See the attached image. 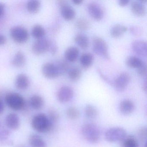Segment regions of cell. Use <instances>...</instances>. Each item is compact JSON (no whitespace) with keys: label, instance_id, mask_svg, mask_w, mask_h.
<instances>
[{"label":"cell","instance_id":"obj_1","mask_svg":"<svg viewBox=\"0 0 147 147\" xmlns=\"http://www.w3.org/2000/svg\"><path fill=\"white\" fill-rule=\"evenodd\" d=\"M32 128L39 133H47L53 129L54 125L50 121L47 115L39 113L34 115L31 122Z\"/></svg>","mask_w":147,"mask_h":147},{"label":"cell","instance_id":"obj_2","mask_svg":"<svg viewBox=\"0 0 147 147\" xmlns=\"http://www.w3.org/2000/svg\"><path fill=\"white\" fill-rule=\"evenodd\" d=\"M82 132L84 138L91 143H97L100 139V131L93 123H85L82 128Z\"/></svg>","mask_w":147,"mask_h":147},{"label":"cell","instance_id":"obj_3","mask_svg":"<svg viewBox=\"0 0 147 147\" xmlns=\"http://www.w3.org/2000/svg\"><path fill=\"white\" fill-rule=\"evenodd\" d=\"M6 105L12 110L19 111L23 110L26 106L24 97L19 94L11 92L7 94L5 98Z\"/></svg>","mask_w":147,"mask_h":147},{"label":"cell","instance_id":"obj_4","mask_svg":"<svg viewBox=\"0 0 147 147\" xmlns=\"http://www.w3.org/2000/svg\"><path fill=\"white\" fill-rule=\"evenodd\" d=\"M92 49L94 52L100 57L110 59L108 46L106 42L101 38L94 36L92 38Z\"/></svg>","mask_w":147,"mask_h":147},{"label":"cell","instance_id":"obj_5","mask_svg":"<svg viewBox=\"0 0 147 147\" xmlns=\"http://www.w3.org/2000/svg\"><path fill=\"white\" fill-rule=\"evenodd\" d=\"M127 137L126 131L121 127L110 128L105 133L106 140L110 142L123 141Z\"/></svg>","mask_w":147,"mask_h":147},{"label":"cell","instance_id":"obj_6","mask_svg":"<svg viewBox=\"0 0 147 147\" xmlns=\"http://www.w3.org/2000/svg\"><path fill=\"white\" fill-rule=\"evenodd\" d=\"M10 35L14 41L18 43H24L29 38L28 31L25 28L20 26L12 27L10 31Z\"/></svg>","mask_w":147,"mask_h":147},{"label":"cell","instance_id":"obj_7","mask_svg":"<svg viewBox=\"0 0 147 147\" xmlns=\"http://www.w3.org/2000/svg\"><path fill=\"white\" fill-rule=\"evenodd\" d=\"M52 43L51 40L46 38L38 39L32 45V52L37 55H43L47 51H50Z\"/></svg>","mask_w":147,"mask_h":147},{"label":"cell","instance_id":"obj_8","mask_svg":"<svg viewBox=\"0 0 147 147\" xmlns=\"http://www.w3.org/2000/svg\"><path fill=\"white\" fill-rule=\"evenodd\" d=\"M87 9L89 15L94 20L100 21L104 17V11L102 7L96 2L88 3L87 6Z\"/></svg>","mask_w":147,"mask_h":147},{"label":"cell","instance_id":"obj_9","mask_svg":"<svg viewBox=\"0 0 147 147\" xmlns=\"http://www.w3.org/2000/svg\"><path fill=\"white\" fill-rule=\"evenodd\" d=\"M130 80L129 75L127 73H122L116 78L113 84L118 92H123L127 87Z\"/></svg>","mask_w":147,"mask_h":147},{"label":"cell","instance_id":"obj_10","mask_svg":"<svg viewBox=\"0 0 147 147\" xmlns=\"http://www.w3.org/2000/svg\"><path fill=\"white\" fill-rule=\"evenodd\" d=\"M43 75L48 79H54L60 76L55 64L48 62L44 63L42 68Z\"/></svg>","mask_w":147,"mask_h":147},{"label":"cell","instance_id":"obj_11","mask_svg":"<svg viewBox=\"0 0 147 147\" xmlns=\"http://www.w3.org/2000/svg\"><path fill=\"white\" fill-rule=\"evenodd\" d=\"M74 91L69 87L64 86L60 88L57 94V99L61 103L70 101L74 97Z\"/></svg>","mask_w":147,"mask_h":147},{"label":"cell","instance_id":"obj_12","mask_svg":"<svg viewBox=\"0 0 147 147\" xmlns=\"http://www.w3.org/2000/svg\"><path fill=\"white\" fill-rule=\"evenodd\" d=\"M6 125L8 129L13 130L18 129L20 127V121L18 116L16 113H9L5 119Z\"/></svg>","mask_w":147,"mask_h":147},{"label":"cell","instance_id":"obj_13","mask_svg":"<svg viewBox=\"0 0 147 147\" xmlns=\"http://www.w3.org/2000/svg\"><path fill=\"white\" fill-rule=\"evenodd\" d=\"M132 49L138 55L146 57L147 55V44L142 40H136L132 42Z\"/></svg>","mask_w":147,"mask_h":147},{"label":"cell","instance_id":"obj_14","mask_svg":"<svg viewBox=\"0 0 147 147\" xmlns=\"http://www.w3.org/2000/svg\"><path fill=\"white\" fill-rule=\"evenodd\" d=\"M30 80L25 74H19L15 80V86L17 89L21 91L26 90L30 85Z\"/></svg>","mask_w":147,"mask_h":147},{"label":"cell","instance_id":"obj_15","mask_svg":"<svg viewBox=\"0 0 147 147\" xmlns=\"http://www.w3.org/2000/svg\"><path fill=\"white\" fill-rule=\"evenodd\" d=\"M61 14L64 19L67 21L73 20L76 15L75 10L68 4L61 7Z\"/></svg>","mask_w":147,"mask_h":147},{"label":"cell","instance_id":"obj_16","mask_svg":"<svg viewBox=\"0 0 147 147\" xmlns=\"http://www.w3.org/2000/svg\"><path fill=\"white\" fill-rule=\"evenodd\" d=\"M119 111L124 115H129L132 113L135 109L134 103L129 100H124L120 102Z\"/></svg>","mask_w":147,"mask_h":147},{"label":"cell","instance_id":"obj_17","mask_svg":"<svg viewBox=\"0 0 147 147\" xmlns=\"http://www.w3.org/2000/svg\"><path fill=\"white\" fill-rule=\"evenodd\" d=\"M131 9L132 13L136 16L142 17L146 13V8L141 1H134L131 3Z\"/></svg>","mask_w":147,"mask_h":147},{"label":"cell","instance_id":"obj_18","mask_svg":"<svg viewBox=\"0 0 147 147\" xmlns=\"http://www.w3.org/2000/svg\"><path fill=\"white\" fill-rule=\"evenodd\" d=\"M80 51L76 47H70L67 48L64 53L65 60L68 62L76 61L79 57Z\"/></svg>","mask_w":147,"mask_h":147},{"label":"cell","instance_id":"obj_19","mask_svg":"<svg viewBox=\"0 0 147 147\" xmlns=\"http://www.w3.org/2000/svg\"><path fill=\"white\" fill-rule=\"evenodd\" d=\"M30 104L32 109L39 111L42 110L44 106V100L40 95L35 94L30 98Z\"/></svg>","mask_w":147,"mask_h":147},{"label":"cell","instance_id":"obj_20","mask_svg":"<svg viewBox=\"0 0 147 147\" xmlns=\"http://www.w3.org/2000/svg\"><path fill=\"white\" fill-rule=\"evenodd\" d=\"M74 41L82 49H87L89 46V39L84 33L77 34L75 37Z\"/></svg>","mask_w":147,"mask_h":147},{"label":"cell","instance_id":"obj_21","mask_svg":"<svg viewBox=\"0 0 147 147\" xmlns=\"http://www.w3.org/2000/svg\"><path fill=\"white\" fill-rule=\"evenodd\" d=\"M94 57L90 53H85L82 54L80 58V63L83 68L87 69L92 65Z\"/></svg>","mask_w":147,"mask_h":147},{"label":"cell","instance_id":"obj_22","mask_svg":"<svg viewBox=\"0 0 147 147\" xmlns=\"http://www.w3.org/2000/svg\"><path fill=\"white\" fill-rule=\"evenodd\" d=\"M26 57L22 51H18L13 57L12 61V64L15 67L20 68L25 65Z\"/></svg>","mask_w":147,"mask_h":147},{"label":"cell","instance_id":"obj_23","mask_svg":"<svg viewBox=\"0 0 147 147\" xmlns=\"http://www.w3.org/2000/svg\"><path fill=\"white\" fill-rule=\"evenodd\" d=\"M29 142L32 147H46L45 141L38 135L32 134L29 138Z\"/></svg>","mask_w":147,"mask_h":147},{"label":"cell","instance_id":"obj_24","mask_svg":"<svg viewBox=\"0 0 147 147\" xmlns=\"http://www.w3.org/2000/svg\"><path fill=\"white\" fill-rule=\"evenodd\" d=\"M128 30V28L121 24H116L111 30V35L114 38H118L123 35Z\"/></svg>","mask_w":147,"mask_h":147},{"label":"cell","instance_id":"obj_25","mask_svg":"<svg viewBox=\"0 0 147 147\" xmlns=\"http://www.w3.org/2000/svg\"><path fill=\"white\" fill-rule=\"evenodd\" d=\"M144 63L140 58L135 56L129 57L125 61V64L127 67L137 69L143 65Z\"/></svg>","mask_w":147,"mask_h":147},{"label":"cell","instance_id":"obj_26","mask_svg":"<svg viewBox=\"0 0 147 147\" xmlns=\"http://www.w3.org/2000/svg\"><path fill=\"white\" fill-rule=\"evenodd\" d=\"M11 135V132L6 129H0V143L1 145H6L13 144L12 142L8 140Z\"/></svg>","mask_w":147,"mask_h":147},{"label":"cell","instance_id":"obj_27","mask_svg":"<svg viewBox=\"0 0 147 147\" xmlns=\"http://www.w3.org/2000/svg\"><path fill=\"white\" fill-rule=\"evenodd\" d=\"M31 33L33 37L37 39H40L43 38L45 36V31L42 26L36 25L32 27Z\"/></svg>","mask_w":147,"mask_h":147},{"label":"cell","instance_id":"obj_28","mask_svg":"<svg viewBox=\"0 0 147 147\" xmlns=\"http://www.w3.org/2000/svg\"><path fill=\"white\" fill-rule=\"evenodd\" d=\"M41 7V3L39 1L32 0L28 1L27 9L29 13L32 14H36L39 11Z\"/></svg>","mask_w":147,"mask_h":147},{"label":"cell","instance_id":"obj_29","mask_svg":"<svg viewBox=\"0 0 147 147\" xmlns=\"http://www.w3.org/2000/svg\"><path fill=\"white\" fill-rule=\"evenodd\" d=\"M68 75L69 79L72 81H77L81 77L82 72L79 68L74 67L68 70Z\"/></svg>","mask_w":147,"mask_h":147},{"label":"cell","instance_id":"obj_30","mask_svg":"<svg viewBox=\"0 0 147 147\" xmlns=\"http://www.w3.org/2000/svg\"><path fill=\"white\" fill-rule=\"evenodd\" d=\"M60 76L63 74L68 71L69 69V63L66 60H61L55 64Z\"/></svg>","mask_w":147,"mask_h":147},{"label":"cell","instance_id":"obj_31","mask_svg":"<svg viewBox=\"0 0 147 147\" xmlns=\"http://www.w3.org/2000/svg\"><path fill=\"white\" fill-rule=\"evenodd\" d=\"M76 26L81 30H87L90 28V23L86 18H80L76 20Z\"/></svg>","mask_w":147,"mask_h":147},{"label":"cell","instance_id":"obj_32","mask_svg":"<svg viewBox=\"0 0 147 147\" xmlns=\"http://www.w3.org/2000/svg\"><path fill=\"white\" fill-rule=\"evenodd\" d=\"M85 113L87 117L94 119L97 116L98 111L94 106L91 105H87L85 109Z\"/></svg>","mask_w":147,"mask_h":147},{"label":"cell","instance_id":"obj_33","mask_svg":"<svg viewBox=\"0 0 147 147\" xmlns=\"http://www.w3.org/2000/svg\"><path fill=\"white\" fill-rule=\"evenodd\" d=\"M66 114L68 118L72 120L77 119L80 115V111L75 107H70L68 108L66 111Z\"/></svg>","mask_w":147,"mask_h":147},{"label":"cell","instance_id":"obj_34","mask_svg":"<svg viewBox=\"0 0 147 147\" xmlns=\"http://www.w3.org/2000/svg\"><path fill=\"white\" fill-rule=\"evenodd\" d=\"M123 147H138V143L134 137H126L123 140Z\"/></svg>","mask_w":147,"mask_h":147},{"label":"cell","instance_id":"obj_35","mask_svg":"<svg viewBox=\"0 0 147 147\" xmlns=\"http://www.w3.org/2000/svg\"><path fill=\"white\" fill-rule=\"evenodd\" d=\"M47 116L52 124L54 125L57 123L59 120V113L55 109H50L49 110Z\"/></svg>","mask_w":147,"mask_h":147},{"label":"cell","instance_id":"obj_36","mask_svg":"<svg viewBox=\"0 0 147 147\" xmlns=\"http://www.w3.org/2000/svg\"><path fill=\"white\" fill-rule=\"evenodd\" d=\"M147 128L146 127H141L138 130V137L141 140L144 141L146 139L147 137Z\"/></svg>","mask_w":147,"mask_h":147},{"label":"cell","instance_id":"obj_37","mask_svg":"<svg viewBox=\"0 0 147 147\" xmlns=\"http://www.w3.org/2000/svg\"><path fill=\"white\" fill-rule=\"evenodd\" d=\"M138 74L141 77H146L147 74V66L146 64L144 63L141 67L138 69Z\"/></svg>","mask_w":147,"mask_h":147},{"label":"cell","instance_id":"obj_38","mask_svg":"<svg viewBox=\"0 0 147 147\" xmlns=\"http://www.w3.org/2000/svg\"><path fill=\"white\" fill-rule=\"evenodd\" d=\"M131 33L135 36H139L142 32V29L138 26H133L130 28Z\"/></svg>","mask_w":147,"mask_h":147},{"label":"cell","instance_id":"obj_39","mask_svg":"<svg viewBox=\"0 0 147 147\" xmlns=\"http://www.w3.org/2000/svg\"><path fill=\"white\" fill-rule=\"evenodd\" d=\"M129 3V0H120L118 2L119 5L121 7H124L127 5Z\"/></svg>","mask_w":147,"mask_h":147},{"label":"cell","instance_id":"obj_40","mask_svg":"<svg viewBox=\"0 0 147 147\" xmlns=\"http://www.w3.org/2000/svg\"><path fill=\"white\" fill-rule=\"evenodd\" d=\"M6 42V38L3 35L0 34V45H4Z\"/></svg>","mask_w":147,"mask_h":147},{"label":"cell","instance_id":"obj_41","mask_svg":"<svg viewBox=\"0 0 147 147\" xmlns=\"http://www.w3.org/2000/svg\"><path fill=\"white\" fill-rule=\"evenodd\" d=\"M5 8L4 5L0 3V18L4 15L5 13Z\"/></svg>","mask_w":147,"mask_h":147},{"label":"cell","instance_id":"obj_42","mask_svg":"<svg viewBox=\"0 0 147 147\" xmlns=\"http://www.w3.org/2000/svg\"><path fill=\"white\" fill-rule=\"evenodd\" d=\"M5 111V105L4 103L0 100V115H1Z\"/></svg>","mask_w":147,"mask_h":147},{"label":"cell","instance_id":"obj_43","mask_svg":"<svg viewBox=\"0 0 147 147\" xmlns=\"http://www.w3.org/2000/svg\"><path fill=\"white\" fill-rule=\"evenodd\" d=\"M72 2L74 5H80L82 4L83 1H82V0H73V1H72Z\"/></svg>","mask_w":147,"mask_h":147},{"label":"cell","instance_id":"obj_44","mask_svg":"<svg viewBox=\"0 0 147 147\" xmlns=\"http://www.w3.org/2000/svg\"><path fill=\"white\" fill-rule=\"evenodd\" d=\"M143 89L145 91V92H146L147 91V82H146V80L145 79V81L143 83Z\"/></svg>","mask_w":147,"mask_h":147},{"label":"cell","instance_id":"obj_45","mask_svg":"<svg viewBox=\"0 0 147 147\" xmlns=\"http://www.w3.org/2000/svg\"><path fill=\"white\" fill-rule=\"evenodd\" d=\"M16 147H27L26 145H24L23 144H20L17 145Z\"/></svg>","mask_w":147,"mask_h":147},{"label":"cell","instance_id":"obj_46","mask_svg":"<svg viewBox=\"0 0 147 147\" xmlns=\"http://www.w3.org/2000/svg\"><path fill=\"white\" fill-rule=\"evenodd\" d=\"M0 125H1V124H0Z\"/></svg>","mask_w":147,"mask_h":147}]
</instances>
